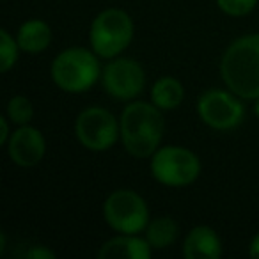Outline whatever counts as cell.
I'll use <instances>...</instances> for the list:
<instances>
[{
	"label": "cell",
	"mask_w": 259,
	"mask_h": 259,
	"mask_svg": "<svg viewBox=\"0 0 259 259\" xmlns=\"http://www.w3.org/2000/svg\"><path fill=\"white\" fill-rule=\"evenodd\" d=\"M0 128H2V132H0V144H8L9 139H11L13 132H11V121H9L8 115H2L0 117Z\"/></svg>",
	"instance_id": "cell-20"
},
{
	"label": "cell",
	"mask_w": 259,
	"mask_h": 259,
	"mask_svg": "<svg viewBox=\"0 0 259 259\" xmlns=\"http://www.w3.org/2000/svg\"><path fill=\"white\" fill-rule=\"evenodd\" d=\"M103 219L112 231L121 234H141L149 224V208L141 194L119 188L103 202Z\"/></svg>",
	"instance_id": "cell-6"
},
{
	"label": "cell",
	"mask_w": 259,
	"mask_h": 259,
	"mask_svg": "<svg viewBox=\"0 0 259 259\" xmlns=\"http://www.w3.org/2000/svg\"><path fill=\"white\" fill-rule=\"evenodd\" d=\"M248 255L254 259H259V233L254 234L250 243H248Z\"/></svg>",
	"instance_id": "cell-21"
},
{
	"label": "cell",
	"mask_w": 259,
	"mask_h": 259,
	"mask_svg": "<svg viewBox=\"0 0 259 259\" xmlns=\"http://www.w3.org/2000/svg\"><path fill=\"white\" fill-rule=\"evenodd\" d=\"M243 98L234 94L231 89H206L197 98L195 110L202 122L208 128L217 132H231L236 130L245 119V105L241 103Z\"/></svg>",
	"instance_id": "cell-8"
},
{
	"label": "cell",
	"mask_w": 259,
	"mask_h": 259,
	"mask_svg": "<svg viewBox=\"0 0 259 259\" xmlns=\"http://www.w3.org/2000/svg\"><path fill=\"white\" fill-rule=\"evenodd\" d=\"M20 52L22 50L16 37H13L6 29L0 30V71L8 73L9 69L15 68Z\"/></svg>",
	"instance_id": "cell-17"
},
{
	"label": "cell",
	"mask_w": 259,
	"mask_h": 259,
	"mask_svg": "<svg viewBox=\"0 0 259 259\" xmlns=\"http://www.w3.org/2000/svg\"><path fill=\"white\" fill-rule=\"evenodd\" d=\"M220 76L227 89L243 100L259 98V32L245 34L224 50Z\"/></svg>",
	"instance_id": "cell-2"
},
{
	"label": "cell",
	"mask_w": 259,
	"mask_h": 259,
	"mask_svg": "<svg viewBox=\"0 0 259 259\" xmlns=\"http://www.w3.org/2000/svg\"><path fill=\"white\" fill-rule=\"evenodd\" d=\"M100 259H149L153 247L141 234H121L107 240L98 250Z\"/></svg>",
	"instance_id": "cell-12"
},
{
	"label": "cell",
	"mask_w": 259,
	"mask_h": 259,
	"mask_svg": "<svg viewBox=\"0 0 259 259\" xmlns=\"http://www.w3.org/2000/svg\"><path fill=\"white\" fill-rule=\"evenodd\" d=\"M20 255L25 259H54L55 252L47 247H43V245H32V247L27 248V250L22 252Z\"/></svg>",
	"instance_id": "cell-19"
},
{
	"label": "cell",
	"mask_w": 259,
	"mask_h": 259,
	"mask_svg": "<svg viewBox=\"0 0 259 259\" xmlns=\"http://www.w3.org/2000/svg\"><path fill=\"white\" fill-rule=\"evenodd\" d=\"M178 236H180V226L169 215H162L149 220L148 227L144 229V238L153 247V250L169 248L170 245L176 243Z\"/></svg>",
	"instance_id": "cell-15"
},
{
	"label": "cell",
	"mask_w": 259,
	"mask_h": 259,
	"mask_svg": "<svg viewBox=\"0 0 259 259\" xmlns=\"http://www.w3.org/2000/svg\"><path fill=\"white\" fill-rule=\"evenodd\" d=\"M6 115L9 117V121L16 126H23V124H30L34 117V105L32 101L27 96H13L8 101V108H6Z\"/></svg>",
	"instance_id": "cell-16"
},
{
	"label": "cell",
	"mask_w": 259,
	"mask_h": 259,
	"mask_svg": "<svg viewBox=\"0 0 259 259\" xmlns=\"http://www.w3.org/2000/svg\"><path fill=\"white\" fill-rule=\"evenodd\" d=\"M255 103H254V114H255V117L259 119V98H255Z\"/></svg>",
	"instance_id": "cell-22"
},
{
	"label": "cell",
	"mask_w": 259,
	"mask_h": 259,
	"mask_svg": "<svg viewBox=\"0 0 259 259\" xmlns=\"http://www.w3.org/2000/svg\"><path fill=\"white\" fill-rule=\"evenodd\" d=\"M52 29L47 22L39 18L27 20L20 25L16 32V41L20 45V50L25 54H41L45 52L52 43Z\"/></svg>",
	"instance_id": "cell-13"
},
{
	"label": "cell",
	"mask_w": 259,
	"mask_h": 259,
	"mask_svg": "<svg viewBox=\"0 0 259 259\" xmlns=\"http://www.w3.org/2000/svg\"><path fill=\"white\" fill-rule=\"evenodd\" d=\"M163 110L151 101L135 100L122 108L119 115L121 144L130 156L137 160L151 158L162 146L165 134Z\"/></svg>",
	"instance_id": "cell-1"
},
{
	"label": "cell",
	"mask_w": 259,
	"mask_h": 259,
	"mask_svg": "<svg viewBox=\"0 0 259 259\" xmlns=\"http://www.w3.org/2000/svg\"><path fill=\"white\" fill-rule=\"evenodd\" d=\"M149 98H151V103L156 105L160 110H174L183 103L185 87L174 76H162L153 83Z\"/></svg>",
	"instance_id": "cell-14"
},
{
	"label": "cell",
	"mask_w": 259,
	"mask_h": 259,
	"mask_svg": "<svg viewBox=\"0 0 259 259\" xmlns=\"http://www.w3.org/2000/svg\"><path fill=\"white\" fill-rule=\"evenodd\" d=\"M135 25L132 16L117 8L103 9L94 16L89 29V43L100 59L119 57L132 45Z\"/></svg>",
	"instance_id": "cell-4"
},
{
	"label": "cell",
	"mask_w": 259,
	"mask_h": 259,
	"mask_svg": "<svg viewBox=\"0 0 259 259\" xmlns=\"http://www.w3.org/2000/svg\"><path fill=\"white\" fill-rule=\"evenodd\" d=\"M100 57L94 50L83 47H69L52 61V82L68 94H82L91 91L101 80Z\"/></svg>",
	"instance_id": "cell-3"
},
{
	"label": "cell",
	"mask_w": 259,
	"mask_h": 259,
	"mask_svg": "<svg viewBox=\"0 0 259 259\" xmlns=\"http://www.w3.org/2000/svg\"><path fill=\"white\" fill-rule=\"evenodd\" d=\"M222 252V240L211 226H195L185 236L183 255L187 259H220Z\"/></svg>",
	"instance_id": "cell-11"
},
{
	"label": "cell",
	"mask_w": 259,
	"mask_h": 259,
	"mask_svg": "<svg viewBox=\"0 0 259 259\" xmlns=\"http://www.w3.org/2000/svg\"><path fill=\"white\" fill-rule=\"evenodd\" d=\"M6 148H8L9 160L15 165L22 169H30L43 162L47 155V139L39 128L23 124L13 132Z\"/></svg>",
	"instance_id": "cell-10"
},
{
	"label": "cell",
	"mask_w": 259,
	"mask_h": 259,
	"mask_svg": "<svg viewBox=\"0 0 259 259\" xmlns=\"http://www.w3.org/2000/svg\"><path fill=\"white\" fill-rule=\"evenodd\" d=\"M101 85L114 100L132 101L144 91L146 71L135 59L114 57L101 71Z\"/></svg>",
	"instance_id": "cell-9"
},
{
	"label": "cell",
	"mask_w": 259,
	"mask_h": 259,
	"mask_svg": "<svg viewBox=\"0 0 259 259\" xmlns=\"http://www.w3.org/2000/svg\"><path fill=\"white\" fill-rule=\"evenodd\" d=\"M75 135L85 149L103 153L121 141V124L108 108L87 107L76 115Z\"/></svg>",
	"instance_id": "cell-7"
},
{
	"label": "cell",
	"mask_w": 259,
	"mask_h": 259,
	"mask_svg": "<svg viewBox=\"0 0 259 259\" xmlns=\"http://www.w3.org/2000/svg\"><path fill=\"white\" fill-rule=\"evenodd\" d=\"M215 2L224 15L241 18V16H247L254 11L259 0H215Z\"/></svg>",
	"instance_id": "cell-18"
},
{
	"label": "cell",
	"mask_w": 259,
	"mask_h": 259,
	"mask_svg": "<svg viewBox=\"0 0 259 259\" xmlns=\"http://www.w3.org/2000/svg\"><path fill=\"white\" fill-rule=\"evenodd\" d=\"M201 170V158L183 146H160L149 158V172L163 187H188L199 180Z\"/></svg>",
	"instance_id": "cell-5"
}]
</instances>
